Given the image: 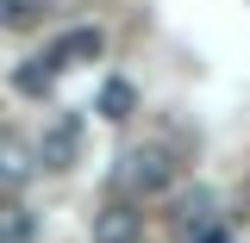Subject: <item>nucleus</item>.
<instances>
[{"instance_id": "6", "label": "nucleus", "mask_w": 250, "mask_h": 243, "mask_svg": "<svg viewBox=\"0 0 250 243\" xmlns=\"http://www.w3.org/2000/svg\"><path fill=\"white\" fill-rule=\"evenodd\" d=\"M207 231H213V193L194 187V193H182V206H175V237L194 243V237H207Z\"/></svg>"}, {"instance_id": "7", "label": "nucleus", "mask_w": 250, "mask_h": 243, "mask_svg": "<svg viewBox=\"0 0 250 243\" xmlns=\"http://www.w3.org/2000/svg\"><path fill=\"white\" fill-rule=\"evenodd\" d=\"M31 237H38L31 212L19 206V200H0V243H31Z\"/></svg>"}, {"instance_id": "11", "label": "nucleus", "mask_w": 250, "mask_h": 243, "mask_svg": "<svg viewBox=\"0 0 250 243\" xmlns=\"http://www.w3.org/2000/svg\"><path fill=\"white\" fill-rule=\"evenodd\" d=\"M194 243H231V237H225V231H219V224H213V231H207V237H194Z\"/></svg>"}, {"instance_id": "10", "label": "nucleus", "mask_w": 250, "mask_h": 243, "mask_svg": "<svg viewBox=\"0 0 250 243\" xmlns=\"http://www.w3.org/2000/svg\"><path fill=\"white\" fill-rule=\"evenodd\" d=\"M31 13H38L31 0H0V31H25V25H31Z\"/></svg>"}, {"instance_id": "3", "label": "nucleus", "mask_w": 250, "mask_h": 243, "mask_svg": "<svg viewBox=\"0 0 250 243\" xmlns=\"http://www.w3.org/2000/svg\"><path fill=\"white\" fill-rule=\"evenodd\" d=\"M94 243H144V212L125 206V200L100 206L94 212Z\"/></svg>"}, {"instance_id": "2", "label": "nucleus", "mask_w": 250, "mask_h": 243, "mask_svg": "<svg viewBox=\"0 0 250 243\" xmlns=\"http://www.w3.org/2000/svg\"><path fill=\"white\" fill-rule=\"evenodd\" d=\"M100 50H106V37H100L94 25H75V31H62V37L44 50V56H50V69L62 75V69H82V62H94Z\"/></svg>"}, {"instance_id": "5", "label": "nucleus", "mask_w": 250, "mask_h": 243, "mask_svg": "<svg viewBox=\"0 0 250 243\" xmlns=\"http://www.w3.org/2000/svg\"><path fill=\"white\" fill-rule=\"evenodd\" d=\"M75 144H82V125H75V119H57L50 131H44V144L31 150V162H44V168H69V162H75Z\"/></svg>"}, {"instance_id": "8", "label": "nucleus", "mask_w": 250, "mask_h": 243, "mask_svg": "<svg viewBox=\"0 0 250 243\" xmlns=\"http://www.w3.org/2000/svg\"><path fill=\"white\" fill-rule=\"evenodd\" d=\"M13 88H19V93H31V100H38V93H50V88H57V69H50V56H31L25 69L13 75Z\"/></svg>"}, {"instance_id": "1", "label": "nucleus", "mask_w": 250, "mask_h": 243, "mask_svg": "<svg viewBox=\"0 0 250 243\" xmlns=\"http://www.w3.org/2000/svg\"><path fill=\"white\" fill-rule=\"evenodd\" d=\"M169 181H175V162H169V150H156V144H144V150H125V156H119V168H113V187H119L125 206L169 193Z\"/></svg>"}, {"instance_id": "9", "label": "nucleus", "mask_w": 250, "mask_h": 243, "mask_svg": "<svg viewBox=\"0 0 250 243\" xmlns=\"http://www.w3.org/2000/svg\"><path fill=\"white\" fill-rule=\"evenodd\" d=\"M131 106H138V93H131V81H106L100 88V112L119 125V119H131Z\"/></svg>"}, {"instance_id": "4", "label": "nucleus", "mask_w": 250, "mask_h": 243, "mask_svg": "<svg viewBox=\"0 0 250 243\" xmlns=\"http://www.w3.org/2000/svg\"><path fill=\"white\" fill-rule=\"evenodd\" d=\"M31 168H38V162H31V144L13 137V131H0V200H13V193L31 181Z\"/></svg>"}]
</instances>
